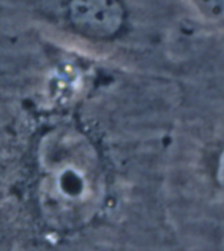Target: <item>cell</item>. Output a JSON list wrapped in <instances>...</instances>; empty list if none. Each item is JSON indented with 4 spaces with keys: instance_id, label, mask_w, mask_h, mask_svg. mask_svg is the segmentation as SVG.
I'll return each mask as SVG.
<instances>
[{
    "instance_id": "obj_1",
    "label": "cell",
    "mask_w": 224,
    "mask_h": 251,
    "mask_svg": "<svg viewBox=\"0 0 224 251\" xmlns=\"http://www.w3.org/2000/svg\"><path fill=\"white\" fill-rule=\"evenodd\" d=\"M50 15L66 30L90 43H112L132 25L127 0H54Z\"/></svg>"
},
{
    "instance_id": "obj_2",
    "label": "cell",
    "mask_w": 224,
    "mask_h": 251,
    "mask_svg": "<svg viewBox=\"0 0 224 251\" xmlns=\"http://www.w3.org/2000/svg\"><path fill=\"white\" fill-rule=\"evenodd\" d=\"M215 178H216V181H218V184H219L222 188H224V150L219 155V159H218Z\"/></svg>"
}]
</instances>
